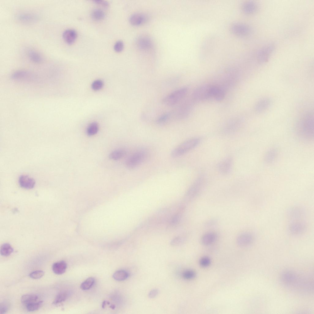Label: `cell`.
<instances>
[{
    "mask_svg": "<svg viewBox=\"0 0 314 314\" xmlns=\"http://www.w3.org/2000/svg\"><path fill=\"white\" fill-rule=\"evenodd\" d=\"M281 282L289 288L299 291L309 293L313 289V285L309 278L299 275L294 272L286 270L280 276Z\"/></svg>",
    "mask_w": 314,
    "mask_h": 314,
    "instance_id": "obj_1",
    "label": "cell"
},
{
    "mask_svg": "<svg viewBox=\"0 0 314 314\" xmlns=\"http://www.w3.org/2000/svg\"><path fill=\"white\" fill-rule=\"evenodd\" d=\"M295 129L300 137L304 140H311L313 137V113L307 112L302 115L296 122Z\"/></svg>",
    "mask_w": 314,
    "mask_h": 314,
    "instance_id": "obj_2",
    "label": "cell"
},
{
    "mask_svg": "<svg viewBox=\"0 0 314 314\" xmlns=\"http://www.w3.org/2000/svg\"><path fill=\"white\" fill-rule=\"evenodd\" d=\"M200 140L199 138L195 137L185 141L172 151L171 156L173 157H177L186 154L197 147Z\"/></svg>",
    "mask_w": 314,
    "mask_h": 314,
    "instance_id": "obj_3",
    "label": "cell"
},
{
    "mask_svg": "<svg viewBox=\"0 0 314 314\" xmlns=\"http://www.w3.org/2000/svg\"><path fill=\"white\" fill-rule=\"evenodd\" d=\"M188 90V89L186 87L176 90L165 97L162 100V102L169 106L175 105L186 96Z\"/></svg>",
    "mask_w": 314,
    "mask_h": 314,
    "instance_id": "obj_4",
    "label": "cell"
},
{
    "mask_svg": "<svg viewBox=\"0 0 314 314\" xmlns=\"http://www.w3.org/2000/svg\"><path fill=\"white\" fill-rule=\"evenodd\" d=\"M243 123L242 118L235 117L228 120L223 124L221 129L224 135H229L237 132L241 127Z\"/></svg>",
    "mask_w": 314,
    "mask_h": 314,
    "instance_id": "obj_5",
    "label": "cell"
},
{
    "mask_svg": "<svg viewBox=\"0 0 314 314\" xmlns=\"http://www.w3.org/2000/svg\"><path fill=\"white\" fill-rule=\"evenodd\" d=\"M213 85L205 84L197 87L193 93V100L197 101H201L212 98Z\"/></svg>",
    "mask_w": 314,
    "mask_h": 314,
    "instance_id": "obj_6",
    "label": "cell"
},
{
    "mask_svg": "<svg viewBox=\"0 0 314 314\" xmlns=\"http://www.w3.org/2000/svg\"><path fill=\"white\" fill-rule=\"evenodd\" d=\"M147 152L143 151L136 152L131 155L127 159L125 165L129 169L134 168L144 162L147 158Z\"/></svg>",
    "mask_w": 314,
    "mask_h": 314,
    "instance_id": "obj_7",
    "label": "cell"
},
{
    "mask_svg": "<svg viewBox=\"0 0 314 314\" xmlns=\"http://www.w3.org/2000/svg\"><path fill=\"white\" fill-rule=\"evenodd\" d=\"M205 182V178L204 175L198 177L188 190L186 194V197L191 199L197 195L204 186Z\"/></svg>",
    "mask_w": 314,
    "mask_h": 314,
    "instance_id": "obj_8",
    "label": "cell"
},
{
    "mask_svg": "<svg viewBox=\"0 0 314 314\" xmlns=\"http://www.w3.org/2000/svg\"><path fill=\"white\" fill-rule=\"evenodd\" d=\"M274 44H269L261 48L258 52L257 55L258 61L261 63L267 61L275 50Z\"/></svg>",
    "mask_w": 314,
    "mask_h": 314,
    "instance_id": "obj_9",
    "label": "cell"
},
{
    "mask_svg": "<svg viewBox=\"0 0 314 314\" xmlns=\"http://www.w3.org/2000/svg\"><path fill=\"white\" fill-rule=\"evenodd\" d=\"M136 44L140 50L145 51L149 50L153 46V42L148 36L144 35H140L138 37L136 40Z\"/></svg>",
    "mask_w": 314,
    "mask_h": 314,
    "instance_id": "obj_10",
    "label": "cell"
},
{
    "mask_svg": "<svg viewBox=\"0 0 314 314\" xmlns=\"http://www.w3.org/2000/svg\"><path fill=\"white\" fill-rule=\"evenodd\" d=\"M149 19L148 15L144 13L136 12L131 14L129 17L130 23L134 25H139L147 22Z\"/></svg>",
    "mask_w": 314,
    "mask_h": 314,
    "instance_id": "obj_11",
    "label": "cell"
},
{
    "mask_svg": "<svg viewBox=\"0 0 314 314\" xmlns=\"http://www.w3.org/2000/svg\"><path fill=\"white\" fill-rule=\"evenodd\" d=\"M233 163V160L231 157H227L221 161L217 165V168L220 173L223 175L228 174L231 171Z\"/></svg>",
    "mask_w": 314,
    "mask_h": 314,
    "instance_id": "obj_12",
    "label": "cell"
},
{
    "mask_svg": "<svg viewBox=\"0 0 314 314\" xmlns=\"http://www.w3.org/2000/svg\"><path fill=\"white\" fill-rule=\"evenodd\" d=\"M231 29L234 34L241 36L249 34L251 31L248 25L241 23H234L231 26Z\"/></svg>",
    "mask_w": 314,
    "mask_h": 314,
    "instance_id": "obj_13",
    "label": "cell"
},
{
    "mask_svg": "<svg viewBox=\"0 0 314 314\" xmlns=\"http://www.w3.org/2000/svg\"><path fill=\"white\" fill-rule=\"evenodd\" d=\"M192 104L191 103L186 102L180 106L177 110V111L175 112V115L176 118L182 119L187 117L191 110Z\"/></svg>",
    "mask_w": 314,
    "mask_h": 314,
    "instance_id": "obj_14",
    "label": "cell"
},
{
    "mask_svg": "<svg viewBox=\"0 0 314 314\" xmlns=\"http://www.w3.org/2000/svg\"><path fill=\"white\" fill-rule=\"evenodd\" d=\"M272 101L271 99L269 98H264L259 100L255 104V111L259 113H262L271 105Z\"/></svg>",
    "mask_w": 314,
    "mask_h": 314,
    "instance_id": "obj_15",
    "label": "cell"
},
{
    "mask_svg": "<svg viewBox=\"0 0 314 314\" xmlns=\"http://www.w3.org/2000/svg\"><path fill=\"white\" fill-rule=\"evenodd\" d=\"M306 225L302 222H294L291 224L289 227V230L292 235H297L303 233L306 229Z\"/></svg>",
    "mask_w": 314,
    "mask_h": 314,
    "instance_id": "obj_16",
    "label": "cell"
},
{
    "mask_svg": "<svg viewBox=\"0 0 314 314\" xmlns=\"http://www.w3.org/2000/svg\"><path fill=\"white\" fill-rule=\"evenodd\" d=\"M19 183L21 187L26 189L33 188L35 184V181L33 178L25 175H21L19 177Z\"/></svg>",
    "mask_w": 314,
    "mask_h": 314,
    "instance_id": "obj_17",
    "label": "cell"
},
{
    "mask_svg": "<svg viewBox=\"0 0 314 314\" xmlns=\"http://www.w3.org/2000/svg\"><path fill=\"white\" fill-rule=\"evenodd\" d=\"M304 209L300 206H294L290 208L288 211L287 215L291 219H297L303 217L305 215Z\"/></svg>",
    "mask_w": 314,
    "mask_h": 314,
    "instance_id": "obj_18",
    "label": "cell"
},
{
    "mask_svg": "<svg viewBox=\"0 0 314 314\" xmlns=\"http://www.w3.org/2000/svg\"><path fill=\"white\" fill-rule=\"evenodd\" d=\"M77 36L76 32L74 29H67L63 32L62 36L64 41L68 44H72L75 41Z\"/></svg>",
    "mask_w": 314,
    "mask_h": 314,
    "instance_id": "obj_19",
    "label": "cell"
},
{
    "mask_svg": "<svg viewBox=\"0 0 314 314\" xmlns=\"http://www.w3.org/2000/svg\"><path fill=\"white\" fill-rule=\"evenodd\" d=\"M253 237L249 233H245L239 235L237 239V244L242 247L247 246L253 241Z\"/></svg>",
    "mask_w": 314,
    "mask_h": 314,
    "instance_id": "obj_20",
    "label": "cell"
},
{
    "mask_svg": "<svg viewBox=\"0 0 314 314\" xmlns=\"http://www.w3.org/2000/svg\"><path fill=\"white\" fill-rule=\"evenodd\" d=\"M31 73L25 70H18L13 73L11 78L15 79H33L34 77Z\"/></svg>",
    "mask_w": 314,
    "mask_h": 314,
    "instance_id": "obj_21",
    "label": "cell"
},
{
    "mask_svg": "<svg viewBox=\"0 0 314 314\" xmlns=\"http://www.w3.org/2000/svg\"><path fill=\"white\" fill-rule=\"evenodd\" d=\"M67 268V263L64 261L56 262L52 266L53 272L56 274L58 275L63 274L65 272Z\"/></svg>",
    "mask_w": 314,
    "mask_h": 314,
    "instance_id": "obj_22",
    "label": "cell"
},
{
    "mask_svg": "<svg viewBox=\"0 0 314 314\" xmlns=\"http://www.w3.org/2000/svg\"><path fill=\"white\" fill-rule=\"evenodd\" d=\"M216 234L213 232H209L204 235L201 238V243L204 245H208L213 243L217 239Z\"/></svg>",
    "mask_w": 314,
    "mask_h": 314,
    "instance_id": "obj_23",
    "label": "cell"
},
{
    "mask_svg": "<svg viewBox=\"0 0 314 314\" xmlns=\"http://www.w3.org/2000/svg\"><path fill=\"white\" fill-rule=\"evenodd\" d=\"M28 56L29 59L33 62L39 63L43 61V57L41 54L36 50L29 49L28 50Z\"/></svg>",
    "mask_w": 314,
    "mask_h": 314,
    "instance_id": "obj_24",
    "label": "cell"
},
{
    "mask_svg": "<svg viewBox=\"0 0 314 314\" xmlns=\"http://www.w3.org/2000/svg\"><path fill=\"white\" fill-rule=\"evenodd\" d=\"M225 97V93L221 88L217 86L213 85L212 98L217 101H220L222 100Z\"/></svg>",
    "mask_w": 314,
    "mask_h": 314,
    "instance_id": "obj_25",
    "label": "cell"
},
{
    "mask_svg": "<svg viewBox=\"0 0 314 314\" xmlns=\"http://www.w3.org/2000/svg\"><path fill=\"white\" fill-rule=\"evenodd\" d=\"M18 19L22 22H33L38 18L36 15L30 13H23L18 15Z\"/></svg>",
    "mask_w": 314,
    "mask_h": 314,
    "instance_id": "obj_26",
    "label": "cell"
},
{
    "mask_svg": "<svg viewBox=\"0 0 314 314\" xmlns=\"http://www.w3.org/2000/svg\"><path fill=\"white\" fill-rule=\"evenodd\" d=\"M243 12L247 14L255 13L257 10V6L254 2L248 1L244 3L242 6Z\"/></svg>",
    "mask_w": 314,
    "mask_h": 314,
    "instance_id": "obj_27",
    "label": "cell"
},
{
    "mask_svg": "<svg viewBox=\"0 0 314 314\" xmlns=\"http://www.w3.org/2000/svg\"><path fill=\"white\" fill-rule=\"evenodd\" d=\"M38 297L34 294H30L23 295L21 298V301L22 303L26 305L34 302L37 301Z\"/></svg>",
    "mask_w": 314,
    "mask_h": 314,
    "instance_id": "obj_28",
    "label": "cell"
},
{
    "mask_svg": "<svg viewBox=\"0 0 314 314\" xmlns=\"http://www.w3.org/2000/svg\"><path fill=\"white\" fill-rule=\"evenodd\" d=\"M129 276L128 273L124 270H119L113 274V278L116 280L121 281L126 279Z\"/></svg>",
    "mask_w": 314,
    "mask_h": 314,
    "instance_id": "obj_29",
    "label": "cell"
},
{
    "mask_svg": "<svg viewBox=\"0 0 314 314\" xmlns=\"http://www.w3.org/2000/svg\"><path fill=\"white\" fill-rule=\"evenodd\" d=\"M69 292L67 291H62L56 295L53 304H57L65 301L69 296Z\"/></svg>",
    "mask_w": 314,
    "mask_h": 314,
    "instance_id": "obj_30",
    "label": "cell"
},
{
    "mask_svg": "<svg viewBox=\"0 0 314 314\" xmlns=\"http://www.w3.org/2000/svg\"><path fill=\"white\" fill-rule=\"evenodd\" d=\"M13 248L10 244L8 243L2 244L0 248V254L4 256H7L10 255L13 251Z\"/></svg>",
    "mask_w": 314,
    "mask_h": 314,
    "instance_id": "obj_31",
    "label": "cell"
},
{
    "mask_svg": "<svg viewBox=\"0 0 314 314\" xmlns=\"http://www.w3.org/2000/svg\"><path fill=\"white\" fill-rule=\"evenodd\" d=\"M126 154V152L124 150L122 149H117L111 152L109 157L112 160H117L124 156Z\"/></svg>",
    "mask_w": 314,
    "mask_h": 314,
    "instance_id": "obj_32",
    "label": "cell"
},
{
    "mask_svg": "<svg viewBox=\"0 0 314 314\" xmlns=\"http://www.w3.org/2000/svg\"><path fill=\"white\" fill-rule=\"evenodd\" d=\"M92 18L96 21H100L103 19L105 16L104 12L100 9H95L91 13Z\"/></svg>",
    "mask_w": 314,
    "mask_h": 314,
    "instance_id": "obj_33",
    "label": "cell"
},
{
    "mask_svg": "<svg viewBox=\"0 0 314 314\" xmlns=\"http://www.w3.org/2000/svg\"><path fill=\"white\" fill-rule=\"evenodd\" d=\"M98 129L99 126L98 124L96 122H92L87 127V134L89 136H93L98 132Z\"/></svg>",
    "mask_w": 314,
    "mask_h": 314,
    "instance_id": "obj_34",
    "label": "cell"
},
{
    "mask_svg": "<svg viewBox=\"0 0 314 314\" xmlns=\"http://www.w3.org/2000/svg\"><path fill=\"white\" fill-rule=\"evenodd\" d=\"M95 280L93 277H90L86 279L81 284L80 287L83 290H87L90 289L94 285Z\"/></svg>",
    "mask_w": 314,
    "mask_h": 314,
    "instance_id": "obj_35",
    "label": "cell"
},
{
    "mask_svg": "<svg viewBox=\"0 0 314 314\" xmlns=\"http://www.w3.org/2000/svg\"><path fill=\"white\" fill-rule=\"evenodd\" d=\"M41 301H36L28 304L26 305L27 310L29 312H33L38 309L42 304Z\"/></svg>",
    "mask_w": 314,
    "mask_h": 314,
    "instance_id": "obj_36",
    "label": "cell"
},
{
    "mask_svg": "<svg viewBox=\"0 0 314 314\" xmlns=\"http://www.w3.org/2000/svg\"><path fill=\"white\" fill-rule=\"evenodd\" d=\"M171 117V113H165L160 116L156 120V122L158 124H162L167 121Z\"/></svg>",
    "mask_w": 314,
    "mask_h": 314,
    "instance_id": "obj_37",
    "label": "cell"
},
{
    "mask_svg": "<svg viewBox=\"0 0 314 314\" xmlns=\"http://www.w3.org/2000/svg\"><path fill=\"white\" fill-rule=\"evenodd\" d=\"M181 214L180 212L176 213L171 217L170 221L169 224L171 226H174L177 224L179 222L181 217Z\"/></svg>",
    "mask_w": 314,
    "mask_h": 314,
    "instance_id": "obj_38",
    "label": "cell"
},
{
    "mask_svg": "<svg viewBox=\"0 0 314 314\" xmlns=\"http://www.w3.org/2000/svg\"><path fill=\"white\" fill-rule=\"evenodd\" d=\"M196 276L195 272L193 270H185L182 274L184 278L187 280H190L194 278Z\"/></svg>",
    "mask_w": 314,
    "mask_h": 314,
    "instance_id": "obj_39",
    "label": "cell"
},
{
    "mask_svg": "<svg viewBox=\"0 0 314 314\" xmlns=\"http://www.w3.org/2000/svg\"><path fill=\"white\" fill-rule=\"evenodd\" d=\"M185 238L182 237L177 236L171 241L170 244L173 246H178L182 244L185 241Z\"/></svg>",
    "mask_w": 314,
    "mask_h": 314,
    "instance_id": "obj_40",
    "label": "cell"
},
{
    "mask_svg": "<svg viewBox=\"0 0 314 314\" xmlns=\"http://www.w3.org/2000/svg\"><path fill=\"white\" fill-rule=\"evenodd\" d=\"M277 155V152L274 150H271L269 151L266 154L265 159L267 162H272L275 159Z\"/></svg>",
    "mask_w": 314,
    "mask_h": 314,
    "instance_id": "obj_41",
    "label": "cell"
},
{
    "mask_svg": "<svg viewBox=\"0 0 314 314\" xmlns=\"http://www.w3.org/2000/svg\"><path fill=\"white\" fill-rule=\"evenodd\" d=\"M44 275V272L41 270H38L33 271L29 274L30 278L34 279H39Z\"/></svg>",
    "mask_w": 314,
    "mask_h": 314,
    "instance_id": "obj_42",
    "label": "cell"
},
{
    "mask_svg": "<svg viewBox=\"0 0 314 314\" xmlns=\"http://www.w3.org/2000/svg\"><path fill=\"white\" fill-rule=\"evenodd\" d=\"M103 85V82L100 80H97L94 81L92 84V88L94 90H98L101 89Z\"/></svg>",
    "mask_w": 314,
    "mask_h": 314,
    "instance_id": "obj_43",
    "label": "cell"
},
{
    "mask_svg": "<svg viewBox=\"0 0 314 314\" xmlns=\"http://www.w3.org/2000/svg\"><path fill=\"white\" fill-rule=\"evenodd\" d=\"M211 260L209 258L207 257H204L201 258L199 260L200 265L202 267H206L210 264Z\"/></svg>",
    "mask_w": 314,
    "mask_h": 314,
    "instance_id": "obj_44",
    "label": "cell"
},
{
    "mask_svg": "<svg viewBox=\"0 0 314 314\" xmlns=\"http://www.w3.org/2000/svg\"><path fill=\"white\" fill-rule=\"evenodd\" d=\"M124 47V44L123 42L121 40H119L115 43L114 46V49L115 52H119L123 50Z\"/></svg>",
    "mask_w": 314,
    "mask_h": 314,
    "instance_id": "obj_45",
    "label": "cell"
},
{
    "mask_svg": "<svg viewBox=\"0 0 314 314\" xmlns=\"http://www.w3.org/2000/svg\"><path fill=\"white\" fill-rule=\"evenodd\" d=\"M9 308L8 303H3L0 305V312L1 314H4L6 313L8 311Z\"/></svg>",
    "mask_w": 314,
    "mask_h": 314,
    "instance_id": "obj_46",
    "label": "cell"
},
{
    "mask_svg": "<svg viewBox=\"0 0 314 314\" xmlns=\"http://www.w3.org/2000/svg\"><path fill=\"white\" fill-rule=\"evenodd\" d=\"M93 2L96 4L102 6L104 7H107L109 6L108 2L102 0H95Z\"/></svg>",
    "mask_w": 314,
    "mask_h": 314,
    "instance_id": "obj_47",
    "label": "cell"
},
{
    "mask_svg": "<svg viewBox=\"0 0 314 314\" xmlns=\"http://www.w3.org/2000/svg\"><path fill=\"white\" fill-rule=\"evenodd\" d=\"M159 291L157 289H154L151 290L148 293V297L151 298L155 297L158 294Z\"/></svg>",
    "mask_w": 314,
    "mask_h": 314,
    "instance_id": "obj_48",
    "label": "cell"
}]
</instances>
